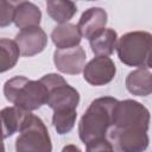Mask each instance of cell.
Instances as JSON below:
<instances>
[{
  "label": "cell",
  "instance_id": "6da1fadb",
  "mask_svg": "<svg viewBox=\"0 0 152 152\" xmlns=\"http://www.w3.org/2000/svg\"><path fill=\"white\" fill-rule=\"evenodd\" d=\"M150 112L133 100L119 101L114 113V124L108 132V140L114 150L142 151L148 145Z\"/></svg>",
  "mask_w": 152,
  "mask_h": 152
},
{
  "label": "cell",
  "instance_id": "7a4b0ae2",
  "mask_svg": "<svg viewBox=\"0 0 152 152\" xmlns=\"http://www.w3.org/2000/svg\"><path fill=\"white\" fill-rule=\"evenodd\" d=\"M114 97H99L94 100L83 114L78 133L86 144L87 151H113V145L107 135L114 124V113L118 104Z\"/></svg>",
  "mask_w": 152,
  "mask_h": 152
},
{
  "label": "cell",
  "instance_id": "3957f363",
  "mask_svg": "<svg viewBox=\"0 0 152 152\" xmlns=\"http://www.w3.org/2000/svg\"><path fill=\"white\" fill-rule=\"evenodd\" d=\"M4 94L11 103L30 112L38 109L49 100V89L40 80L32 81L24 76L6 81Z\"/></svg>",
  "mask_w": 152,
  "mask_h": 152
},
{
  "label": "cell",
  "instance_id": "277c9868",
  "mask_svg": "<svg viewBox=\"0 0 152 152\" xmlns=\"http://www.w3.org/2000/svg\"><path fill=\"white\" fill-rule=\"evenodd\" d=\"M119 59L129 66L152 68V34L134 31L124 34L116 45Z\"/></svg>",
  "mask_w": 152,
  "mask_h": 152
},
{
  "label": "cell",
  "instance_id": "5b68a950",
  "mask_svg": "<svg viewBox=\"0 0 152 152\" xmlns=\"http://www.w3.org/2000/svg\"><path fill=\"white\" fill-rule=\"evenodd\" d=\"M40 81L49 89V100L46 104H49L53 112L72 110L77 108L80 94L75 88L69 86L61 75L49 74L43 76Z\"/></svg>",
  "mask_w": 152,
  "mask_h": 152
},
{
  "label": "cell",
  "instance_id": "8992f818",
  "mask_svg": "<svg viewBox=\"0 0 152 152\" xmlns=\"http://www.w3.org/2000/svg\"><path fill=\"white\" fill-rule=\"evenodd\" d=\"M20 134L15 141V150L18 152L23 151H51V140L49 132L38 116L30 114L21 129Z\"/></svg>",
  "mask_w": 152,
  "mask_h": 152
},
{
  "label": "cell",
  "instance_id": "52a82bcc",
  "mask_svg": "<svg viewBox=\"0 0 152 152\" xmlns=\"http://www.w3.org/2000/svg\"><path fill=\"white\" fill-rule=\"evenodd\" d=\"M115 72V64L108 56H96L84 66L83 77L91 86H103L114 78Z\"/></svg>",
  "mask_w": 152,
  "mask_h": 152
},
{
  "label": "cell",
  "instance_id": "ba28073f",
  "mask_svg": "<svg viewBox=\"0 0 152 152\" xmlns=\"http://www.w3.org/2000/svg\"><path fill=\"white\" fill-rule=\"evenodd\" d=\"M53 62L59 71L69 75H76L83 71L86 66V52L80 45L57 49L53 53Z\"/></svg>",
  "mask_w": 152,
  "mask_h": 152
},
{
  "label": "cell",
  "instance_id": "9c48e42d",
  "mask_svg": "<svg viewBox=\"0 0 152 152\" xmlns=\"http://www.w3.org/2000/svg\"><path fill=\"white\" fill-rule=\"evenodd\" d=\"M14 40L19 46L21 56L26 57L42 52L48 43L46 34L39 26H31L20 30Z\"/></svg>",
  "mask_w": 152,
  "mask_h": 152
},
{
  "label": "cell",
  "instance_id": "30bf717a",
  "mask_svg": "<svg viewBox=\"0 0 152 152\" xmlns=\"http://www.w3.org/2000/svg\"><path fill=\"white\" fill-rule=\"evenodd\" d=\"M107 24V13L100 7H91L83 12L77 27L84 38H91L95 33L104 28Z\"/></svg>",
  "mask_w": 152,
  "mask_h": 152
},
{
  "label": "cell",
  "instance_id": "8fae6325",
  "mask_svg": "<svg viewBox=\"0 0 152 152\" xmlns=\"http://www.w3.org/2000/svg\"><path fill=\"white\" fill-rule=\"evenodd\" d=\"M30 110L23 109L18 106L6 107L1 110V120H2V132L4 138H7L15 132L20 131L27 118L30 116Z\"/></svg>",
  "mask_w": 152,
  "mask_h": 152
},
{
  "label": "cell",
  "instance_id": "7c38bea8",
  "mask_svg": "<svg viewBox=\"0 0 152 152\" xmlns=\"http://www.w3.org/2000/svg\"><path fill=\"white\" fill-rule=\"evenodd\" d=\"M91 51L96 56H110L118 45V34L112 28H102L89 38Z\"/></svg>",
  "mask_w": 152,
  "mask_h": 152
},
{
  "label": "cell",
  "instance_id": "4fadbf2b",
  "mask_svg": "<svg viewBox=\"0 0 152 152\" xmlns=\"http://www.w3.org/2000/svg\"><path fill=\"white\" fill-rule=\"evenodd\" d=\"M126 87L133 95L147 96L152 93V74L144 68H139L128 74Z\"/></svg>",
  "mask_w": 152,
  "mask_h": 152
},
{
  "label": "cell",
  "instance_id": "5bb4252c",
  "mask_svg": "<svg viewBox=\"0 0 152 152\" xmlns=\"http://www.w3.org/2000/svg\"><path fill=\"white\" fill-rule=\"evenodd\" d=\"M51 38L55 45L57 46V49H66L78 45L82 34L76 25L65 23V24H61L52 31Z\"/></svg>",
  "mask_w": 152,
  "mask_h": 152
},
{
  "label": "cell",
  "instance_id": "9a60e30c",
  "mask_svg": "<svg viewBox=\"0 0 152 152\" xmlns=\"http://www.w3.org/2000/svg\"><path fill=\"white\" fill-rule=\"evenodd\" d=\"M40 10L32 2L24 1L15 6L13 21L20 30L31 26H38L40 23Z\"/></svg>",
  "mask_w": 152,
  "mask_h": 152
},
{
  "label": "cell",
  "instance_id": "2e32d148",
  "mask_svg": "<svg viewBox=\"0 0 152 152\" xmlns=\"http://www.w3.org/2000/svg\"><path fill=\"white\" fill-rule=\"evenodd\" d=\"M46 11L52 20L65 24L75 15L77 7L71 0H48Z\"/></svg>",
  "mask_w": 152,
  "mask_h": 152
},
{
  "label": "cell",
  "instance_id": "e0dca14e",
  "mask_svg": "<svg viewBox=\"0 0 152 152\" xmlns=\"http://www.w3.org/2000/svg\"><path fill=\"white\" fill-rule=\"evenodd\" d=\"M20 50L15 40H10L2 38L0 40V70L5 72L6 70L14 66L19 58Z\"/></svg>",
  "mask_w": 152,
  "mask_h": 152
},
{
  "label": "cell",
  "instance_id": "ac0fdd59",
  "mask_svg": "<svg viewBox=\"0 0 152 152\" xmlns=\"http://www.w3.org/2000/svg\"><path fill=\"white\" fill-rule=\"evenodd\" d=\"M76 109L72 110H63V112H53L52 124L58 134H65L70 132L76 121Z\"/></svg>",
  "mask_w": 152,
  "mask_h": 152
},
{
  "label": "cell",
  "instance_id": "d6986e66",
  "mask_svg": "<svg viewBox=\"0 0 152 152\" xmlns=\"http://www.w3.org/2000/svg\"><path fill=\"white\" fill-rule=\"evenodd\" d=\"M14 11H15L14 5H12L7 0H1V5H0V25L2 27L7 26L8 24H11L13 21Z\"/></svg>",
  "mask_w": 152,
  "mask_h": 152
},
{
  "label": "cell",
  "instance_id": "ffe728a7",
  "mask_svg": "<svg viewBox=\"0 0 152 152\" xmlns=\"http://www.w3.org/2000/svg\"><path fill=\"white\" fill-rule=\"evenodd\" d=\"M69 150H75V151H80V148H78V147H76V146H66V147H64V148H63V151H69Z\"/></svg>",
  "mask_w": 152,
  "mask_h": 152
},
{
  "label": "cell",
  "instance_id": "44dd1931",
  "mask_svg": "<svg viewBox=\"0 0 152 152\" xmlns=\"http://www.w3.org/2000/svg\"><path fill=\"white\" fill-rule=\"evenodd\" d=\"M8 2H11L12 5H19L20 2H24V1H26V0H7Z\"/></svg>",
  "mask_w": 152,
  "mask_h": 152
},
{
  "label": "cell",
  "instance_id": "7402d4cb",
  "mask_svg": "<svg viewBox=\"0 0 152 152\" xmlns=\"http://www.w3.org/2000/svg\"><path fill=\"white\" fill-rule=\"evenodd\" d=\"M88 1H93V0H88Z\"/></svg>",
  "mask_w": 152,
  "mask_h": 152
}]
</instances>
